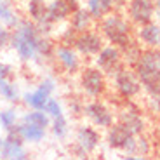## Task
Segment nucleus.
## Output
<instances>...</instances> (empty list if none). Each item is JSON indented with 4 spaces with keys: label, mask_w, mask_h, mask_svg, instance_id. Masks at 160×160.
I'll use <instances>...</instances> for the list:
<instances>
[{
    "label": "nucleus",
    "mask_w": 160,
    "mask_h": 160,
    "mask_svg": "<svg viewBox=\"0 0 160 160\" xmlns=\"http://www.w3.org/2000/svg\"><path fill=\"white\" fill-rule=\"evenodd\" d=\"M80 87L85 96L89 98H101L106 92V75L98 66L84 68L80 73Z\"/></svg>",
    "instance_id": "nucleus-5"
},
{
    "label": "nucleus",
    "mask_w": 160,
    "mask_h": 160,
    "mask_svg": "<svg viewBox=\"0 0 160 160\" xmlns=\"http://www.w3.org/2000/svg\"><path fill=\"white\" fill-rule=\"evenodd\" d=\"M0 146H2V138H0Z\"/></svg>",
    "instance_id": "nucleus-37"
},
{
    "label": "nucleus",
    "mask_w": 160,
    "mask_h": 160,
    "mask_svg": "<svg viewBox=\"0 0 160 160\" xmlns=\"http://www.w3.org/2000/svg\"><path fill=\"white\" fill-rule=\"evenodd\" d=\"M99 11H101V16H106V14H110V12L115 11V7H113V0H99Z\"/></svg>",
    "instance_id": "nucleus-32"
},
{
    "label": "nucleus",
    "mask_w": 160,
    "mask_h": 160,
    "mask_svg": "<svg viewBox=\"0 0 160 160\" xmlns=\"http://www.w3.org/2000/svg\"><path fill=\"white\" fill-rule=\"evenodd\" d=\"M127 9V18L131 24H146L150 21H153L155 18V5H153V0H127L125 4Z\"/></svg>",
    "instance_id": "nucleus-8"
},
{
    "label": "nucleus",
    "mask_w": 160,
    "mask_h": 160,
    "mask_svg": "<svg viewBox=\"0 0 160 160\" xmlns=\"http://www.w3.org/2000/svg\"><path fill=\"white\" fill-rule=\"evenodd\" d=\"M115 82V89L122 99H134L141 92V82L138 78L134 68L122 66L115 75L112 77Z\"/></svg>",
    "instance_id": "nucleus-4"
},
{
    "label": "nucleus",
    "mask_w": 160,
    "mask_h": 160,
    "mask_svg": "<svg viewBox=\"0 0 160 160\" xmlns=\"http://www.w3.org/2000/svg\"><path fill=\"white\" fill-rule=\"evenodd\" d=\"M40 32L37 28V24L30 19H19V23L12 28L9 44L16 51L18 58L23 63H30V61L37 59V47H38L40 40Z\"/></svg>",
    "instance_id": "nucleus-2"
},
{
    "label": "nucleus",
    "mask_w": 160,
    "mask_h": 160,
    "mask_svg": "<svg viewBox=\"0 0 160 160\" xmlns=\"http://www.w3.org/2000/svg\"><path fill=\"white\" fill-rule=\"evenodd\" d=\"M56 91V82L49 77V78H44L40 82L38 89L33 92H26L23 94V101L24 104L32 110H42L44 104L47 103V99L51 98V94Z\"/></svg>",
    "instance_id": "nucleus-13"
},
{
    "label": "nucleus",
    "mask_w": 160,
    "mask_h": 160,
    "mask_svg": "<svg viewBox=\"0 0 160 160\" xmlns=\"http://www.w3.org/2000/svg\"><path fill=\"white\" fill-rule=\"evenodd\" d=\"M101 37L106 38L112 45H117L118 49H124L134 40L132 37V26L122 14H106L101 18Z\"/></svg>",
    "instance_id": "nucleus-3"
},
{
    "label": "nucleus",
    "mask_w": 160,
    "mask_h": 160,
    "mask_svg": "<svg viewBox=\"0 0 160 160\" xmlns=\"http://www.w3.org/2000/svg\"><path fill=\"white\" fill-rule=\"evenodd\" d=\"M136 37H138V40L143 42V45H146L148 49L160 47V26L157 23H153V21L138 26Z\"/></svg>",
    "instance_id": "nucleus-16"
},
{
    "label": "nucleus",
    "mask_w": 160,
    "mask_h": 160,
    "mask_svg": "<svg viewBox=\"0 0 160 160\" xmlns=\"http://www.w3.org/2000/svg\"><path fill=\"white\" fill-rule=\"evenodd\" d=\"M54 47H56V45L52 44L45 35H42L40 40H38V47H37V59H44L45 61V59L54 58Z\"/></svg>",
    "instance_id": "nucleus-24"
},
{
    "label": "nucleus",
    "mask_w": 160,
    "mask_h": 160,
    "mask_svg": "<svg viewBox=\"0 0 160 160\" xmlns=\"http://www.w3.org/2000/svg\"><path fill=\"white\" fill-rule=\"evenodd\" d=\"M24 141L18 134L14 129L7 131L5 139H2V146H0V157L5 160H26L28 158V152L23 146Z\"/></svg>",
    "instance_id": "nucleus-12"
},
{
    "label": "nucleus",
    "mask_w": 160,
    "mask_h": 160,
    "mask_svg": "<svg viewBox=\"0 0 160 160\" xmlns=\"http://www.w3.org/2000/svg\"><path fill=\"white\" fill-rule=\"evenodd\" d=\"M14 131L21 136V139L26 143H40L45 138V129L38 125L28 124V122H21L19 125H14Z\"/></svg>",
    "instance_id": "nucleus-18"
},
{
    "label": "nucleus",
    "mask_w": 160,
    "mask_h": 160,
    "mask_svg": "<svg viewBox=\"0 0 160 160\" xmlns=\"http://www.w3.org/2000/svg\"><path fill=\"white\" fill-rule=\"evenodd\" d=\"M129 136H134V134H131V132H129L127 129L124 127V125L120 124V122H117V124L113 122V124L108 127L106 139H108L110 148H113V150H122V146H124V143L127 141Z\"/></svg>",
    "instance_id": "nucleus-19"
},
{
    "label": "nucleus",
    "mask_w": 160,
    "mask_h": 160,
    "mask_svg": "<svg viewBox=\"0 0 160 160\" xmlns=\"http://www.w3.org/2000/svg\"><path fill=\"white\" fill-rule=\"evenodd\" d=\"M70 110H72V113H75V115H80V113H82V104H80L78 101H73V103H70Z\"/></svg>",
    "instance_id": "nucleus-34"
},
{
    "label": "nucleus",
    "mask_w": 160,
    "mask_h": 160,
    "mask_svg": "<svg viewBox=\"0 0 160 160\" xmlns=\"http://www.w3.org/2000/svg\"><path fill=\"white\" fill-rule=\"evenodd\" d=\"M45 11H47V0H26V12L30 16V21L37 24L40 35L51 33L54 26L45 19Z\"/></svg>",
    "instance_id": "nucleus-14"
},
{
    "label": "nucleus",
    "mask_w": 160,
    "mask_h": 160,
    "mask_svg": "<svg viewBox=\"0 0 160 160\" xmlns=\"http://www.w3.org/2000/svg\"><path fill=\"white\" fill-rule=\"evenodd\" d=\"M52 132L54 136L63 139L66 134H68V120L64 118V115H59V117H54L52 120Z\"/></svg>",
    "instance_id": "nucleus-27"
},
{
    "label": "nucleus",
    "mask_w": 160,
    "mask_h": 160,
    "mask_svg": "<svg viewBox=\"0 0 160 160\" xmlns=\"http://www.w3.org/2000/svg\"><path fill=\"white\" fill-rule=\"evenodd\" d=\"M96 59H94V64L104 73L106 77H113L117 72H118L124 63H122V51H120L117 45H106V47H101V51L98 52Z\"/></svg>",
    "instance_id": "nucleus-7"
},
{
    "label": "nucleus",
    "mask_w": 160,
    "mask_h": 160,
    "mask_svg": "<svg viewBox=\"0 0 160 160\" xmlns=\"http://www.w3.org/2000/svg\"><path fill=\"white\" fill-rule=\"evenodd\" d=\"M120 51H122V63H124V66L134 68L136 61L139 59V54H141V51H143V47H141V44H138L136 40H132L131 44L125 45V47L120 49Z\"/></svg>",
    "instance_id": "nucleus-22"
},
{
    "label": "nucleus",
    "mask_w": 160,
    "mask_h": 160,
    "mask_svg": "<svg viewBox=\"0 0 160 160\" xmlns=\"http://www.w3.org/2000/svg\"><path fill=\"white\" fill-rule=\"evenodd\" d=\"M125 4H127V0H113V7H115V11H122V9H125Z\"/></svg>",
    "instance_id": "nucleus-36"
},
{
    "label": "nucleus",
    "mask_w": 160,
    "mask_h": 160,
    "mask_svg": "<svg viewBox=\"0 0 160 160\" xmlns=\"http://www.w3.org/2000/svg\"><path fill=\"white\" fill-rule=\"evenodd\" d=\"M118 122L134 136L143 134L144 127H146L141 110L134 103H131V99H124V103H122V108L118 112Z\"/></svg>",
    "instance_id": "nucleus-6"
},
{
    "label": "nucleus",
    "mask_w": 160,
    "mask_h": 160,
    "mask_svg": "<svg viewBox=\"0 0 160 160\" xmlns=\"http://www.w3.org/2000/svg\"><path fill=\"white\" fill-rule=\"evenodd\" d=\"M11 72H12V68H11V66H9V64H4V63H0V80L7 78V77L11 75Z\"/></svg>",
    "instance_id": "nucleus-33"
},
{
    "label": "nucleus",
    "mask_w": 160,
    "mask_h": 160,
    "mask_svg": "<svg viewBox=\"0 0 160 160\" xmlns=\"http://www.w3.org/2000/svg\"><path fill=\"white\" fill-rule=\"evenodd\" d=\"M82 113L91 118L92 124L99 129H108L115 122V113L101 101H91L87 104H82Z\"/></svg>",
    "instance_id": "nucleus-11"
},
{
    "label": "nucleus",
    "mask_w": 160,
    "mask_h": 160,
    "mask_svg": "<svg viewBox=\"0 0 160 160\" xmlns=\"http://www.w3.org/2000/svg\"><path fill=\"white\" fill-rule=\"evenodd\" d=\"M103 45H104V38L101 37V33L91 32V30L77 33V38L73 42V49L80 56H85V58H94L101 51Z\"/></svg>",
    "instance_id": "nucleus-10"
},
{
    "label": "nucleus",
    "mask_w": 160,
    "mask_h": 160,
    "mask_svg": "<svg viewBox=\"0 0 160 160\" xmlns=\"http://www.w3.org/2000/svg\"><path fill=\"white\" fill-rule=\"evenodd\" d=\"M70 9L64 4V0H51L47 2V11H45V19L51 24L63 23L70 18Z\"/></svg>",
    "instance_id": "nucleus-17"
},
{
    "label": "nucleus",
    "mask_w": 160,
    "mask_h": 160,
    "mask_svg": "<svg viewBox=\"0 0 160 160\" xmlns=\"http://www.w3.org/2000/svg\"><path fill=\"white\" fill-rule=\"evenodd\" d=\"M0 21L7 28H14L19 23V16L14 11L12 0H0Z\"/></svg>",
    "instance_id": "nucleus-21"
},
{
    "label": "nucleus",
    "mask_w": 160,
    "mask_h": 160,
    "mask_svg": "<svg viewBox=\"0 0 160 160\" xmlns=\"http://www.w3.org/2000/svg\"><path fill=\"white\" fill-rule=\"evenodd\" d=\"M98 144H99V132L89 125H82L77 131L73 153L78 158H87L89 153H92L98 148Z\"/></svg>",
    "instance_id": "nucleus-9"
},
{
    "label": "nucleus",
    "mask_w": 160,
    "mask_h": 160,
    "mask_svg": "<svg viewBox=\"0 0 160 160\" xmlns=\"http://www.w3.org/2000/svg\"><path fill=\"white\" fill-rule=\"evenodd\" d=\"M54 59L70 75H73L80 70V54L72 45H58V47H54Z\"/></svg>",
    "instance_id": "nucleus-15"
},
{
    "label": "nucleus",
    "mask_w": 160,
    "mask_h": 160,
    "mask_svg": "<svg viewBox=\"0 0 160 160\" xmlns=\"http://www.w3.org/2000/svg\"><path fill=\"white\" fill-rule=\"evenodd\" d=\"M18 122V112L14 108L0 110V125L4 131H11Z\"/></svg>",
    "instance_id": "nucleus-26"
},
{
    "label": "nucleus",
    "mask_w": 160,
    "mask_h": 160,
    "mask_svg": "<svg viewBox=\"0 0 160 160\" xmlns=\"http://www.w3.org/2000/svg\"><path fill=\"white\" fill-rule=\"evenodd\" d=\"M23 122H28V124H33V125H38V127L47 129L49 125H51V117H49L44 110H32L30 108L28 113H24Z\"/></svg>",
    "instance_id": "nucleus-23"
},
{
    "label": "nucleus",
    "mask_w": 160,
    "mask_h": 160,
    "mask_svg": "<svg viewBox=\"0 0 160 160\" xmlns=\"http://www.w3.org/2000/svg\"><path fill=\"white\" fill-rule=\"evenodd\" d=\"M0 94H2V98H4V99L12 101V103L19 101V91H18V87L14 84L7 82V78L0 80Z\"/></svg>",
    "instance_id": "nucleus-25"
},
{
    "label": "nucleus",
    "mask_w": 160,
    "mask_h": 160,
    "mask_svg": "<svg viewBox=\"0 0 160 160\" xmlns=\"http://www.w3.org/2000/svg\"><path fill=\"white\" fill-rule=\"evenodd\" d=\"M70 16H72V19H70V26H72L77 33H82V32H85V30L92 28V21H94V18L91 16V12H89L87 9L78 7V9H75Z\"/></svg>",
    "instance_id": "nucleus-20"
},
{
    "label": "nucleus",
    "mask_w": 160,
    "mask_h": 160,
    "mask_svg": "<svg viewBox=\"0 0 160 160\" xmlns=\"http://www.w3.org/2000/svg\"><path fill=\"white\" fill-rule=\"evenodd\" d=\"M122 152H124L125 155H134V153H136V136L127 138V141H125L124 146H122Z\"/></svg>",
    "instance_id": "nucleus-30"
},
{
    "label": "nucleus",
    "mask_w": 160,
    "mask_h": 160,
    "mask_svg": "<svg viewBox=\"0 0 160 160\" xmlns=\"http://www.w3.org/2000/svg\"><path fill=\"white\" fill-rule=\"evenodd\" d=\"M9 38H11V30L4 24H0V51L9 45Z\"/></svg>",
    "instance_id": "nucleus-31"
},
{
    "label": "nucleus",
    "mask_w": 160,
    "mask_h": 160,
    "mask_svg": "<svg viewBox=\"0 0 160 160\" xmlns=\"http://www.w3.org/2000/svg\"><path fill=\"white\" fill-rule=\"evenodd\" d=\"M44 110L45 113H47L49 117H59V115H63V106H61V103L58 99H52V98H49L47 99V103L44 104Z\"/></svg>",
    "instance_id": "nucleus-28"
},
{
    "label": "nucleus",
    "mask_w": 160,
    "mask_h": 160,
    "mask_svg": "<svg viewBox=\"0 0 160 160\" xmlns=\"http://www.w3.org/2000/svg\"><path fill=\"white\" fill-rule=\"evenodd\" d=\"M75 38H77V32L72 28V26H68V28L63 30V33L59 35V44L61 45H72V47H73Z\"/></svg>",
    "instance_id": "nucleus-29"
},
{
    "label": "nucleus",
    "mask_w": 160,
    "mask_h": 160,
    "mask_svg": "<svg viewBox=\"0 0 160 160\" xmlns=\"http://www.w3.org/2000/svg\"><path fill=\"white\" fill-rule=\"evenodd\" d=\"M64 4L68 5L70 12H73L75 9H78V7H80V0H64Z\"/></svg>",
    "instance_id": "nucleus-35"
},
{
    "label": "nucleus",
    "mask_w": 160,
    "mask_h": 160,
    "mask_svg": "<svg viewBox=\"0 0 160 160\" xmlns=\"http://www.w3.org/2000/svg\"><path fill=\"white\" fill-rule=\"evenodd\" d=\"M134 72L141 82L143 89L150 98H160V51L143 49L139 59L134 64Z\"/></svg>",
    "instance_id": "nucleus-1"
}]
</instances>
